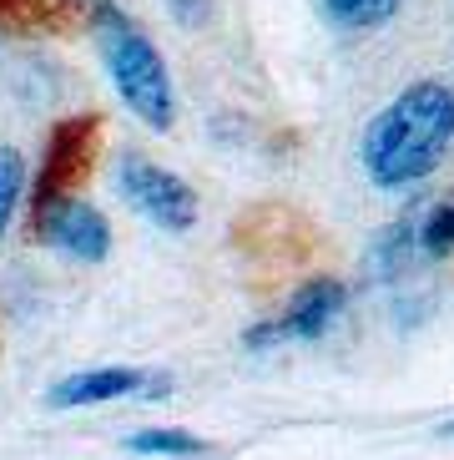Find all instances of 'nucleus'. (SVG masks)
<instances>
[{"label":"nucleus","mask_w":454,"mask_h":460,"mask_svg":"<svg viewBox=\"0 0 454 460\" xmlns=\"http://www.w3.org/2000/svg\"><path fill=\"white\" fill-rule=\"evenodd\" d=\"M450 142H454V92L444 82H415L363 127L359 157L374 188L399 192L424 182L444 163Z\"/></svg>","instance_id":"obj_1"},{"label":"nucleus","mask_w":454,"mask_h":460,"mask_svg":"<svg viewBox=\"0 0 454 460\" xmlns=\"http://www.w3.org/2000/svg\"><path fill=\"white\" fill-rule=\"evenodd\" d=\"M86 15H92L96 46H101V61H107V76H111V86H117V96L147 127L167 132V127L177 122V96H172L167 61H162V51L152 46V36L121 11L117 0H92Z\"/></svg>","instance_id":"obj_2"},{"label":"nucleus","mask_w":454,"mask_h":460,"mask_svg":"<svg viewBox=\"0 0 454 460\" xmlns=\"http://www.w3.org/2000/svg\"><path fill=\"white\" fill-rule=\"evenodd\" d=\"M96 157H101V117L96 111H81V117L56 122L51 137H46V152H40L36 188H31V217L46 213L61 198H76L81 182L92 177Z\"/></svg>","instance_id":"obj_3"},{"label":"nucleus","mask_w":454,"mask_h":460,"mask_svg":"<svg viewBox=\"0 0 454 460\" xmlns=\"http://www.w3.org/2000/svg\"><path fill=\"white\" fill-rule=\"evenodd\" d=\"M117 192L147 217V223H157V228H167V233H188L192 223H197V192H192L177 172L147 163V157H136V152H127L117 163Z\"/></svg>","instance_id":"obj_4"},{"label":"nucleus","mask_w":454,"mask_h":460,"mask_svg":"<svg viewBox=\"0 0 454 460\" xmlns=\"http://www.w3.org/2000/svg\"><path fill=\"white\" fill-rule=\"evenodd\" d=\"M31 233H36L40 243H51L56 253L76 258V263H101L111 253V223L86 198H61V203H51L46 213L31 217Z\"/></svg>","instance_id":"obj_5"},{"label":"nucleus","mask_w":454,"mask_h":460,"mask_svg":"<svg viewBox=\"0 0 454 460\" xmlns=\"http://www.w3.org/2000/svg\"><path fill=\"white\" fill-rule=\"evenodd\" d=\"M344 304H348V288L338 279H313V284H303L293 294V304L283 309V319L258 324L248 334V349H267V344H283V339H319L344 314Z\"/></svg>","instance_id":"obj_6"},{"label":"nucleus","mask_w":454,"mask_h":460,"mask_svg":"<svg viewBox=\"0 0 454 460\" xmlns=\"http://www.w3.org/2000/svg\"><path fill=\"white\" fill-rule=\"evenodd\" d=\"M127 394H167V379H152L147 369L132 365H101V369H76L51 390L56 410H92L107 400H127Z\"/></svg>","instance_id":"obj_7"},{"label":"nucleus","mask_w":454,"mask_h":460,"mask_svg":"<svg viewBox=\"0 0 454 460\" xmlns=\"http://www.w3.org/2000/svg\"><path fill=\"white\" fill-rule=\"evenodd\" d=\"M127 450H132V456H167V460H207V456H213V446H202L197 435H188V430H162V425H152V430H136L132 440H127Z\"/></svg>","instance_id":"obj_8"},{"label":"nucleus","mask_w":454,"mask_h":460,"mask_svg":"<svg viewBox=\"0 0 454 460\" xmlns=\"http://www.w3.org/2000/svg\"><path fill=\"white\" fill-rule=\"evenodd\" d=\"M404 0H323V15L344 31H379L399 15Z\"/></svg>","instance_id":"obj_9"},{"label":"nucleus","mask_w":454,"mask_h":460,"mask_svg":"<svg viewBox=\"0 0 454 460\" xmlns=\"http://www.w3.org/2000/svg\"><path fill=\"white\" fill-rule=\"evenodd\" d=\"M415 238H419V217H404V223H394V228L379 238V248H374V269L384 273V279H399L404 263H409V248H415Z\"/></svg>","instance_id":"obj_10"},{"label":"nucleus","mask_w":454,"mask_h":460,"mask_svg":"<svg viewBox=\"0 0 454 460\" xmlns=\"http://www.w3.org/2000/svg\"><path fill=\"white\" fill-rule=\"evenodd\" d=\"M419 248L424 253H450L454 248V192L440 198V203L419 217Z\"/></svg>","instance_id":"obj_11"},{"label":"nucleus","mask_w":454,"mask_h":460,"mask_svg":"<svg viewBox=\"0 0 454 460\" xmlns=\"http://www.w3.org/2000/svg\"><path fill=\"white\" fill-rule=\"evenodd\" d=\"M21 188H26V163L15 147H0V238L11 228L15 203H21Z\"/></svg>","instance_id":"obj_12"},{"label":"nucleus","mask_w":454,"mask_h":460,"mask_svg":"<svg viewBox=\"0 0 454 460\" xmlns=\"http://www.w3.org/2000/svg\"><path fill=\"white\" fill-rule=\"evenodd\" d=\"M56 11H61V0H0V26L40 31Z\"/></svg>","instance_id":"obj_13"},{"label":"nucleus","mask_w":454,"mask_h":460,"mask_svg":"<svg viewBox=\"0 0 454 460\" xmlns=\"http://www.w3.org/2000/svg\"><path fill=\"white\" fill-rule=\"evenodd\" d=\"M167 11H172L177 26L197 31V26H207V21H213V0H167Z\"/></svg>","instance_id":"obj_14"},{"label":"nucleus","mask_w":454,"mask_h":460,"mask_svg":"<svg viewBox=\"0 0 454 460\" xmlns=\"http://www.w3.org/2000/svg\"><path fill=\"white\" fill-rule=\"evenodd\" d=\"M444 435H454V420H450V425H444Z\"/></svg>","instance_id":"obj_15"}]
</instances>
